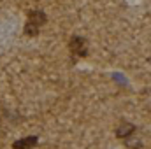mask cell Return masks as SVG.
Here are the masks:
<instances>
[{
    "label": "cell",
    "mask_w": 151,
    "mask_h": 149,
    "mask_svg": "<svg viewBox=\"0 0 151 149\" xmlns=\"http://www.w3.org/2000/svg\"><path fill=\"white\" fill-rule=\"evenodd\" d=\"M69 46H70V51L74 53L76 56H86V54H88L86 40H84L83 37H79V35H74V37L70 39Z\"/></svg>",
    "instance_id": "1"
},
{
    "label": "cell",
    "mask_w": 151,
    "mask_h": 149,
    "mask_svg": "<svg viewBox=\"0 0 151 149\" xmlns=\"http://www.w3.org/2000/svg\"><path fill=\"white\" fill-rule=\"evenodd\" d=\"M134 132H135V126L132 123H127V121H123L116 126V137L118 139H128V137H132Z\"/></svg>",
    "instance_id": "2"
},
{
    "label": "cell",
    "mask_w": 151,
    "mask_h": 149,
    "mask_svg": "<svg viewBox=\"0 0 151 149\" xmlns=\"http://www.w3.org/2000/svg\"><path fill=\"white\" fill-rule=\"evenodd\" d=\"M39 142V139L35 135H30V137H27V139H21V140H16L14 144H12V149H32L35 148Z\"/></svg>",
    "instance_id": "3"
},
{
    "label": "cell",
    "mask_w": 151,
    "mask_h": 149,
    "mask_svg": "<svg viewBox=\"0 0 151 149\" xmlns=\"http://www.w3.org/2000/svg\"><path fill=\"white\" fill-rule=\"evenodd\" d=\"M46 21H47V18H46V14H44L42 11H32V12H28V23L35 25L39 28H40Z\"/></svg>",
    "instance_id": "4"
},
{
    "label": "cell",
    "mask_w": 151,
    "mask_h": 149,
    "mask_svg": "<svg viewBox=\"0 0 151 149\" xmlns=\"http://www.w3.org/2000/svg\"><path fill=\"white\" fill-rule=\"evenodd\" d=\"M39 27H35V25H32V23H27V27H25V34L28 35V37H37L39 35Z\"/></svg>",
    "instance_id": "5"
}]
</instances>
